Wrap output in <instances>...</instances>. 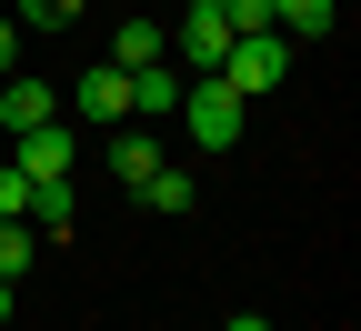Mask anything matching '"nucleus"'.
<instances>
[{"mask_svg": "<svg viewBox=\"0 0 361 331\" xmlns=\"http://www.w3.org/2000/svg\"><path fill=\"white\" fill-rule=\"evenodd\" d=\"M211 80H221V90H241V101H261V90H281V80H291V40H281V30H241L231 51H221Z\"/></svg>", "mask_w": 361, "mask_h": 331, "instance_id": "f257e3e1", "label": "nucleus"}, {"mask_svg": "<svg viewBox=\"0 0 361 331\" xmlns=\"http://www.w3.org/2000/svg\"><path fill=\"white\" fill-rule=\"evenodd\" d=\"M171 121L191 131L201 151H231V140H241V90H221V80H191V90H180V111H171Z\"/></svg>", "mask_w": 361, "mask_h": 331, "instance_id": "f03ea898", "label": "nucleus"}, {"mask_svg": "<svg viewBox=\"0 0 361 331\" xmlns=\"http://www.w3.org/2000/svg\"><path fill=\"white\" fill-rule=\"evenodd\" d=\"M71 121H80V131H121V121H130V71H121V61L80 71V80H71Z\"/></svg>", "mask_w": 361, "mask_h": 331, "instance_id": "7ed1b4c3", "label": "nucleus"}, {"mask_svg": "<svg viewBox=\"0 0 361 331\" xmlns=\"http://www.w3.org/2000/svg\"><path fill=\"white\" fill-rule=\"evenodd\" d=\"M221 51H231V20H221V0H191L180 11V71H221Z\"/></svg>", "mask_w": 361, "mask_h": 331, "instance_id": "20e7f679", "label": "nucleus"}, {"mask_svg": "<svg viewBox=\"0 0 361 331\" xmlns=\"http://www.w3.org/2000/svg\"><path fill=\"white\" fill-rule=\"evenodd\" d=\"M71 161H80V131H71V121L20 131V171H30V181H71Z\"/></svg>", "mask_w": 361, "mask_h": 331, "instance_id": "39448f33", "label": "nucleus"}, {"mask_svg": "<svg viewBox=\"0 0 361 331\" xmlns=\"http://www.w3.org/2000/svg\"><path fill=\"white\" fill-rule=\"evenodd\" d=\"M180 90H191V80H180V61L130 71V121H171V111H180Z\"/></svg>", "mask_w": 361, "mask_h": 331, "instance_id": "423d86ee", "label": "nucleus"}, {"mask_svg": "<svg viewBox=\"0 0 361 331\" xmlns=\"http://www.w3.org/2000/svg\"><path fill=\"white\" fill-rule=\"evenodd\" d=\"M40 121H61V101H51V80H0V131H40Z\"/></svg>", "mask_w": 361, "mask_h": 331, "instance_id": "0eeeda50", "label": "nucleus"}, {"mask_svg": "<svg viewBox=\"0 0 361 331\" xmlns=\"http://www.w3.org/2000/svg\"><path fill=\"white\" fill-rule=\"evenodd\" d=\"M161 161H171V151H161V140H151V121H141V131H111V171L130 181V191H141V181H151Z\"/></svg>", "mask_w": 361, "mask_h": 331, "instance_id": "6e6552de", "label": "nucleus"}, {"mask_svg": "<svg viewBox=\"0 0 361 331\" xmlns=\"http://www.w3.org/2000/svg\"><path fill=\"white\" fill-rule=\"evenodd\" d=\"M111 61H121V71L171 61V30H161V20H121V30H111Z\"/></svg>", "mask_w": 361, "mask_h": 331, "instance_id": "1a4fd4ad", "label": "nucleus"}, {"mask_svg": "<svg viewBox=\"0 0 361 331\" xmlns=\"http://www.w3.org/2000/svg\"><path fill=\"white\" fill-rule=\"evenodd\" d=\"M341 20V0H271V30H281V40H322Z\"/></svg>", "mask_w": 361, "mask_h": 331, "instance_id": "9d476101", "label": "nucleus"}, {"mask_svg": "<svg viewBox=\"0 0 361 331\" xmlns=\"http://www.w3.org/2000/svg\"><path fill=\"white\" fill-rule=\"evenodd\" d=\"M30 221L40 231H71L80 221V191H71V181H30Z\"/></svg>", "mask_w": 361, "mask_h": 331, "instance_id": "9b49d317", "label": "nucleus"}, {"mask_svg": "<svg viewBox=\"0 0 361 331\" xmlns=\"http://www.w3.org/2000/svg\"><path fill=\"white\" fill-rule=\"evenodd\" d=\"M141 201H151V211H191L201 191H191V171H171V161H161V171L141 181Z\"/></svg>", "mask_w": 361, "mask_h": 331, "instance_id": "f8f14e48", "label": "nucleus"}, {"mask_svg": "<svg viewBox=\"0 0 361 331\" xmlns=\"http://www.w3.org/2000/svg\"><path fill=\"white\" fill-rule=\"evenodd\" d=\"M0 221H30V171L0 161Z\"/></svg>", "mask_w": 361, "mask_h": 331, "instance_id": "ddd939ff", "label": "nucleus"}, {"mask_svg": "<svg viewBox=\"0 0 361 331\" xmlns=\"http://www.w3.org/2000/svg\"><path fill=\"white\" fill-rule=\"evenodd\" d=\"M30 271V221H0V281Z\"/></svg>", "mask_w": 361, "mask_h": 331, "instance_id": "4468645a", "label": "nucleus"}, {"mask_svg": "<svg viewBox=\"0 0 361 331\" xmlns=\"http://www.w3.org/2000/svg\"><path fill=\"white\" fill-rule=\"evenodd\" d=\"M20 20L30 30H61V20H80V0H20Z\"/></svg>", "mask_w": 361, "mask_h": 331, "instance_id": "2eb2a0df", "label": "nucleus"}, {"mask_svg": "<svg viewBox=\"0 0 361 331\" xmlns=\"http://www.w3.org/2000/svg\"><path fill=\"white\" fill-rule=\"evenodd\" d=\"M20 61V20H0V71H11Z\"/></svg>", "mask_w": 361, "mask_h": 331, "instance_id": "dca6fc26", "label": "nucleus"}, {"mask_svg": "<svg viewBox=\"0 0 361 331\" xmlns=\"http://www.w3.org/2000/svg\"><path fill=\"white\" fill-rule=\"evenodd\" d=\"M221 331H271V321H261V311H241V321H221Z\"/></svg>", "mask_w": 361, "mask_h": 331, "instance_id": "f3484780", "label": "nucleus"}, {"mask_svg": "<svg viewBox=\"0 0 361 331\" xmlns=\"http://www.w3.org/2000/svg\"><path fill=\"white\" fill-rule=\"evenodd\" d=\"M0 321H11V281H0Z\"/></svg>", "mask_w": 361, "mask_h": 331, "instance_id": "a211bd4d", "label": "nucleus"}]
</instances>
